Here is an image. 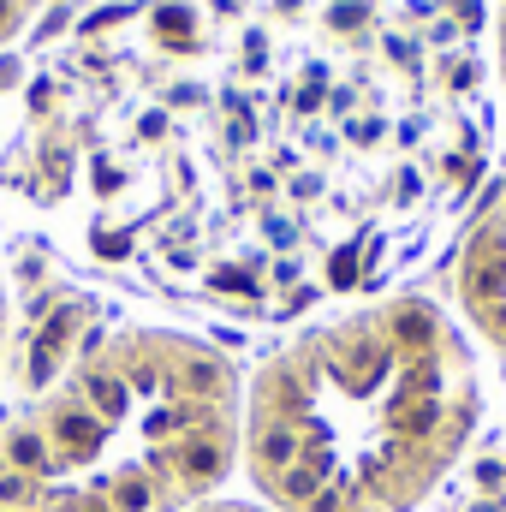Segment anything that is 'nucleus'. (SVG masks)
<instances>
[{
    "mask_svg": "<svg viewBox=\"0 0 506 512\" xmlns=\"http://www.w3.org/2000/svg\"><path fill=\"white\" fill-rule=\"evenodd\" d=\"M495 149L483 0H90L0 185L120 286L292 322L411 274Z\"/></svg>",
    "mask_w": 506,
    "mask_h": 512,
    "instance_id": "nucleus-1",
    "label": "nucleus"
},
{
    "mask_svg": "<svg viewBox=\"0 0 506 512\" xmlns=\"http://www.w3.org/2000/svg\"><path fill=\"white\" fill-rule=\"evenodd\" d=\"M483 370L423 292L346 304L245 382V471L274 512H417L465 459Z\"/></svg>",
    "mask_w": 506,
    "mask_h": 512,
    "instance_id": "nucleus-2",
    "label": "nucleus"
},
{
    "mask_svg": "<svg viewBox=\"0 0 506 512\" xmlns=\"http://www.w3.org/2000/svg\"><path fill=\"white\" fill-rule=\"evenodd\" d=\"M239 459V364L179 328H120L0 423V512H191Z\"/></svg>",
    "mask_w": 506,
    "mask_h": 512,
    "instance_id": "nucleus-3",
    "label": "nucleus"
},
{
    "mask_svg": "<svg viewBox=\"0 0 506 512\" xmlns=\"http://www.w3.org/2000/svg\"><path fill=\"white\" fill-rule=\"evenodd\" d=\"M453 298L459 316L506 352V191L471 221L465 245H459V268H453Z\"/></svg>",
    "mask_w": 506,
    "mask_h": 512,
    "instance_id": "nucleus-4",
    "label": "nucleus"
},
{
    "mask_svg": "<svg viewBox=\"0 0 506 512\" xmlns=\"http://www.w3.org/2000/svg\"><path fill=\"white\" fill-rule=\"evenodd\" d=\"M42 6H54V0H0V54L30 30V18H36Z\"/></svg>",
    "mask_w": 506,
    "mask_h": 512,
    "instance_id": "nucleus-5",
    "label": "nucleus"
},
{
    "mask_svg": "<svg viewBox=\"0 0 506 512\" xmlns=\"http://www.w3.org/2000/svg\"><path fill=\"white\" fill-rule=\"evenodd\" d=\"M191 512H274L268 501H227V495H215V501H203V507H191Z\"/></svg>",
    "mask_w": 506,
    "mask_h": 512,
    "instance_id": "nucleus-6",
    "label": "nucleus"
},
{
    "mask_svg": "<svg viewBox=\"0 0 506 512\" xmlns=\"http://www.w3.org/2000/svg\"><path fill=\"white\" fill-rule=\"evenodd\" d=\"M12 358V310H6V292H0V370Z\"/></svg>",
    "mask_w": 506,
    "mask_h": 512,
    "instance_id": "nucleus-7",
    "label": "nucleus"
},
{
    "mask_svg": "<svg viewBox=\"0 0 506 512\" xmlns=\"http://www.w3.org/2000/svg\"><path fill=\"white\" fill-rule=\"evenodd\" d=\"M501 48H506V18H501Z\"/></svg>",
    "mask_w": 506,
    "mask_h": 512,
    "instance_id": "nucleus-8",
    "label": "nucleus"
},
{
    "mask_svg": "<svg viewBox=\"0 0 506 512\" xmlns=\"http://www.w3.org/2000/svg\"><path fill=\"white\" fill-rule=\"evenodd\" d=\"M483 512H506V507H483Z\"/></svg>",
    "mask_w": 506,
    "mask_h": 512,
    "instance_id": "nucleus-9",
    "label": "nucleus"
}]
</instances>
